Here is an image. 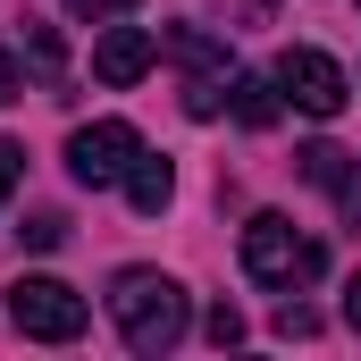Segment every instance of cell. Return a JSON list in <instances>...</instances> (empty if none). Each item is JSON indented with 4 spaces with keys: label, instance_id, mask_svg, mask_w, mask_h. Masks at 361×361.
I'll use <instances>...</instances> for the list:
<instances>
[{
    "label": "cell",
    "instance_id": "1",
    "mask_svg": "<svg viewBox=\"0 0 361 361\" xmlns=\"http://www.w3.org/2000/svg\"><path fill=\"white\" fill-rule=\"evenodd\" d=\"M109 319H118V336H126L135 353H169V345H185V328H193L185 286L160 277V269H118V286H109Z\"/></svg>",
    "mask_w": 361,
    "mask_h": 361
},
{
    "label": "cell",
    "instance_id": "2",
    "mask_svg": "<svg viewBox=\"0 0 361 361\" xmlns=\"http://www.w3.org/2000/svg\"><path fill=\"white\" fill-rule=\"evenodd\" d=\"M8 319H17V336H34V345H76L85 336V294L68 286V277H17L8 286Z\"/></svg>",
    "mask_w": 361,
    "mask_h": 361
},
{
    "label": "cell",
    "instance_id": "3",
    "mask_svg": "<svg viewBox=\"0 0 361 361\" xmlns=\"http://www.w3.org/2000/svg\"><path fill=\"white\" fill-rule=\"evenodd\" d=\"M244 269L261 277V286H294V277H319V269H328V252H319L311 235H294L286 210H261V219L244 227Z\"/></svg>",
    "mask_w": 361,
    "mask_h": 361
},
{
    "label": "cell",
    "instance_id": "4",
    "mask_svg": "<svg viewBox=\"0 0 361 361\" xmlns=\"http://www.w3.org/2000/svg\"><path fill=\"white\" fill-rule=\"evenodd\" d=\"M135 152H143V135H135L126 118H92V126L68 135V177L76 185H126Z\"/></svg>",
    "mask_w": 361,
    "mask_h": 361
},
{
    "label": "cell",
    "instance_id": "5",
    "mask_svg": "<svg viewBox=\"0 0 361 361\" xmlns=\"http://www.w3.org/2000/svg\"><path fill=\"white\" fill-rule=\"evenodd\" d=\"M277 92L302 109V118H336L345 101H353V85H345V68L328 59V51H311V42H294L286 59H277Z\"/></svg>",
    "mask_w": 361,
    "mask_h": 361
},
{
    "label": "cell",
    "instance_id": "6",
    "mask_svg": "<svg viewBox=\"0 0 361 361\" xmlns=\"http://www.w3.org/2000/svg\"><path fill=\"white\" fill-rule=\"evenodd\" d=\"M160 51L185 59V109H193V118H219V109H227V51H219L210 34H193V25H169Z\"/></svg>",
    "mask_w": 361,
    "mask_h": 361
},
{
    "label": "cell",
    "instance_id": "7",
    "mask_svg": "<svg viewBox=\"0 0 361 361\" xmlns=\"http://www.w3.org/2000/svg\"><path fill=\"white\" fill-rule=\"evenodd\" d=\"M152 59H160V34H143V25H118V34H101V51H92V76H101V85H135Z\"/></svg>",
    "mask_w": 361,
    "mask_h": 361
},
{
    "label": "cell",
    "instance_id": "8",
    "mask_svg": "<svg viewBox=\"0 0 361 361\" xmlns=\"http://www.w3.org/2000/svg\"><path fill=\"white\" fill-rule=\"evenodd\" d=\"M294 160H302V177L319 185L328 202H345V210L361 202V185H353V152H336V143H311V152H294Z\"/></svg>",
    "mask_w": 361,
    "mask_h": 361
},
{
    "label": "cell",
    "instance_id": "9",
    "mask_svg": "<svg viewBox=\"0 0 361 361\" xmlns=\"http://www.w3.org/2000/svg\"><path fill=\"white\" fill-rule=\"evenodd\" d=\"M169 193H177V169H169L160 152H135V169H126V202H135L143 219H160V210H169Z\"/></svg>",
    "mask_w": 361,
    "mask_h": 361
},
{
    "label": "cell",
    "instance_id": "10",
    "mask_svg": "<svg viewBox=\"0 0 361 361\" xmlns=\"http://www.w3.org/2000/svg\"><path fill=\"white\" fill-rule=\"evenodd\" d=\"M227 109L261 135V126H277V109H286V92H277V76H227Z\"/></svg>",
    "mask_w": 361,
    "mask_h": 361
},
{
    "label": "cell",
    "instance_id": "11",
    "mask_svg": "<svg viewBox=\"0 0 361 361\" xmlns=\"http://www.w3.org/2000/svg\"><path fill=\"white\" fill-rule=\"evenodd\" d=\"M202 328H210V345H244V311H235V302H219Z\"/></svg>",
    "mask_w": 361,
    "mask_h": 361
},
{
    "label": "cell",
    "instance_id": "12",
    "mask_svg": "<svg viewBox=\"0 0 361 361\" xmlns=\"http://www.w3.org/2000/svg\"><path fill=\"white\" fill-rule=\"evenodd\" d=\"M25 51H34V59H42V68H59V34H51V25H42V17H25Z\"/></svg>",
    "mask_w": 361,
    "mask_h": 361
},
{
    "label": "cell",
    "instance_id": "13",
    "mask_svg": "<svg viewBox=\"0 0 361 361\" xmlns=\"http://www.w3.org/2000/svg\"><path fill=\"white\" fill-rule=\"evenodd\" d=\"M59 235H68V219H51V210H42V219H25V244H34V252H51Z\"/></svg>",
    "mask_w": 361,
    "mask_h": 361
},
{
    "label": "cell",
    "instance_id": "14",
    "mask_svg": "<svg viewBox=\"0 0 361 361\" xmlns=\"http://www.w3.org/2000/svg\"><path fill=\"white\" fill-rule=\"evenodd\" d=\"M311 328H319V311H302V302H286V311H277V336H311Z\"/></svg>",
    "mask_w": 361,
    "mask_h": 361
},
{
    "label": "cell",
    "instance_id": "15",
    "mask_svg": "<svg viewBox=\"0 0 361 361\" xmlns=\"http://www.w3.org/2000/svg\"><path fill=\"white\" fill-rule=\"evenodd\" d=\"M17 169H25V152H17V143L0 135V202H8V185H17Z\"/></svg>",
    "mask_w": 361,
    "mask_h": 361
},
{
    "label": "cell",
    "instance_id": "16",
    "mask_svg": "<svg viewBox=\"0 0 361 361\" xmlns=\"http://www.w3.org/2000/svg\"><path fill=\"white\" fill-rule=\"evenodd\" d=\"M76 17H118V8H135V0H68Z\"/></svg>",
    "mask_w": 361,
    "mask_h": 361
},
{
    "label": "cell",
    "instance_id": "17",
    "mask_svg": "<svg viewBox=\"0 0 361 361\" xmlns=\"http://www.w3.org/2000/svg\"><path fill=\"white\" fill-rule=\"evenodd\" d=\"M17 92H25V85H17V59L0 51V101H17Z\"/></svg>",
    "mask_w": 361,
    "mask_h": 361
},
{
    "label": "cell",
    "instance_id": "18",
    "mask_svg": "<svg viewBox=\"0 0 361 361\" xmlns=\"http://www.w3.org/2000/svg\"><path fill=\"white\" fill-rule=\"evenodd\" d=\"M345 319H353V328H361V277H353V286H345Z\"/></svg>",
    "mask_w": 361,
    "mask_h": 361
}]
</instances>
